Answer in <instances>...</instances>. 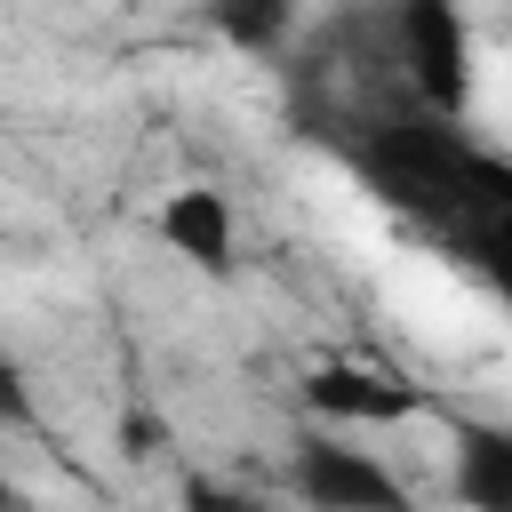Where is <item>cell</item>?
I'll return each mask as SVG.
<instances>
[{"label": "cell", "instance_id": "8992f818", "mask_svg": "<svg viewBox=\"0 0 512 512\" xmlns=\"http://www.w3.org/2000/svg\"><path fill=\"white\" fill-rule=\"evenodd\" d=\"M448 488L464 512H512V432L504 424H464L448 456Z\"/></svg>", "mask_w": 512, "mask_h": 512}, {"label": "cell", "instance_id": "8fae6325", "mask_svg": "<svg viewBox=\"0 0 512 512\" xmlns=\"http://www.w3.org/2000/svg\"><path fill=\"white\" fill-rule=\"evenodd\" d=\"M0 512H32V496H24V488H16L8 472H0Z\"/></svg>", "mask_w": 512, "mask_h": 512}, {"label": "cell", "instance_id": "7a4b0ae2", "mask_svg": "<svg viewBox=\"0 0 512 512\" xmlns=\"http://www.w3.org/2000/svg\"><path fill=\"white\" fill-rule=\"evenodd\" d=\"M288 488L312 512H416L408 480L384 456H368V448H352L336 432H304L288 448Z\"/></svg>", "mask_w": 512, "mask_h": 512}, {"label": "cell", "instance_id": "5b68a950", "mask_svg": "<svg viewBox=\"0 0 512 512\" xmlns=\"http://www.w3.org/2000/svg\"><path fill=\"white\" fill-rule=\"evenodd\" d=\"M304 408L320 424H408L424 408V392L392 368H360V360H328L304 376Z\"/></svg>", "mask_w": 512, "mask_h": 512}, {"label": "cell", "instance_id": "9c48e42d", "mask_svg": "<svg viewBox=\"0 0 512 512\" xmlns=\"http://www.w3.org/2000/svg\"><path fill=\"white\" fill-rule=\"evenodd\" d=\"M112 440H120V456H128V464H152V456L168 448V432H160V416H152V408H120Z\"/></svg>", "mask_w": 512, "mask_h": 512}, {"label": "cell", "instance_id": "30bf717a", "mask_svg": "<svg viewBox=\"0 0 512 512\" xmlns=\"http://www.w3.org/2000/svg\"><path fill=\"white\" fill-rule=\"evenodd\" d=\"M0 424H32V392H24V376H16L8 352H0Z\"/></svg>", "mask_w": 512, "mask_h": 512}, {"label": "cell", "instance_id": "277c9868", "mask_svg": "<svg viewBox=\"0 0 512 512\" xmlns=\"http://www.w3.org/2000/svg\"><path fill=\"white\" fill-rule=\"evenodd\" d=\"M152 232L168 256H184L208 280H232V264H240V216H232V192H216V184H176L152 208Z\"/></svg>", "mask_w": 512, "mask_h": 512}, {"label": "cell", "instance_id": "6da1fadb", "mask_svg": "<svg viewBox=\"0 0 512 512\" xmlns=\"http://www.w3.org/2000/svg\"><path fill=\"white\" fill-rule=\"evenodd\" d=\"M368 184L392 200V208H416L432 224H448L456 240L472 248H496L504 240V208H512V184L488 152H472L448 120H400V128H376L368 152H360Z\"/></svg>", "mask_w": 512, "mask_h": 512}, {"label": "cell", "instance_id": "ba28073f", "mask_svg": "<svg viewBox=\"0 0 512 512\" xmlns=\"http://www.w3.org/2000/svg\"><path fill=\"white\" fill-rule=\"evenodd\" d=\"M176 504H184V512H264V496H256V488H240V480H216V472H184Z\"/></svg>", "mask_w": 512, "mask_h": 512}, {"label": "cell", "instance_id": "3957f363", "mask_svg": "<svg viewBox=\"0 0 512 512\" xmlns=\"http://www.w3.org/2000/svg\"><path fill=\"white\" fill-rule=\"evenodd\" d=\"M400 56H408V80H416L432 120L464 112V96H472V32H464V16L448 0H408L400 8Z\"/></svg>", "mask_w": 512, "mask_h": 512}, {"label": "cell", "instance_id": "52a82bcc", "mask_svg": "<svg viewBox=\"0 0 512 512\" xmlns=\"http://www.w3.org/2000/svg\"><path fill=\"white\" fill-rule=\"evenodd\" d=\"M208 24H216L232 48L264 56V48H280V40H288V24H296V16H288L280 0H216V8H208Z\"/></svg>", "mask_w": 512, "mask_h": 512}]
</instances>
